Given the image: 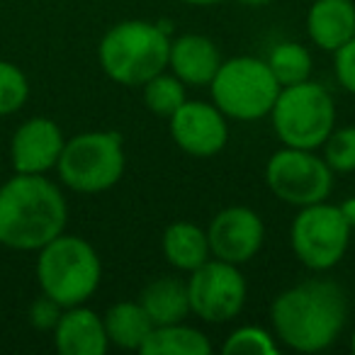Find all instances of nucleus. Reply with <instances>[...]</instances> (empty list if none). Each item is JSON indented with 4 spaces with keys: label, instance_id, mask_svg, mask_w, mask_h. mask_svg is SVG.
I'll use <instances>...</instances> for the list:
<instances>
[{
    "label": "nucleus",
    "instance_id": "nucleus-1",
    "mask_svg": "<svg viewBox=\"0 0 355 355\" xmlns=\"http://www.w3.org/2000/svg\"><path fill=\"white\" fill-rule=\"evenodd\" d=\"M270 324L285 348L319 353L343 334L348 324V295L336 280L311 277L275 297Z\"/></svg>",
    "mask_w": 355,
    "mask_h": 355
},
{
    "label": "nucleus",
    "instance_id": "nucleus-2",
    "mask_svg": "<svg viewBox=\"0 0 355 355\" xmlns=\"http://www.w3.org/2000/svg\"><path fill=\"white\" fill-rule=\"evenodd\" d=\"M66 222L69 205L49 178L15 173L0 185V246L40 251L64 234Z\"/></svg>",
    "mask_w": 355,
    "mask_h": 355
},
{
    "label": "nucleus",
    "instance_id": "nucleus-3",
    "mask_svg": "<svg viewBox=\"0 0 355 355\" xmlns=\"http://www.w3.org/2000/svg\"><path fill=\"white\" fill-rule=\"evenodd\" d=\"M168 27L148 20H124L105 32L98 44V59L110 80L139 88L168 69L171 54Z\"/></svg>",
    "mask_w": 355,
    "mask_h": 355
},
{
    "label": "nucleus",
    "instance_id": "nucleus-4",
    "mask_svg": "<svg viewBox=\"0 0 355 355\" xmlns=\"http://www.w3.org/2000/svg\"><path fill=\"white\" fill-rule=\"evenodd\" d=\"M37 256V282L61 306L85 304L103 280V263L93 243L73 234H59Z\"/></svg>",
    "mask_w": 355,
    "mask_h": 355
},
{
    "label": "nucleus",
    "instance_id": "nucleus-5",
    "mask_svg": "<svg viewBox=\"0 0 355 355\" xmlns=\"http://www.w3.org/2000/svg\"><path fill=\"white\" fill-rule=\"evenodd\" d=\"M124 166L127 158H124L122 134L103 129L66 139L56 171L61 183L73 193L98 195L122 180Z\"/></svg>",
    "mask_w": 355,
    "mask_h": 355
},
{
    "label": "nucleus",
    "instance_id": "nucleus-6",
    "mask_svg": "<svg viewBox=\"0 0 355 355\" xmlns=\"http://www.w3.org/2000/svg\"><path fill=\"white\" fill-rule=\"evenodd\" d=\"M270 119L282 146L316 151L336 129V103L324 85L309 78L280 88Z\"/></svg>",
    "mask_w": 355,
    "mask_h": 355
},
{
    "label": "nucleus",
    "instance_id": "nucleus-7",
    "mask_svg": "<svg viewBox=\"0 0 355 355\" xmlns=\"http://www.w3.org/2000/svg\"><path fill=\"white\" fill-rule=\"evenodd\" d=\"M209 93L212 103L227 114V119L256 122L270 114L280 95V83L268 61L256 56H234L222 61L209 83Z\"/></svg>",
    "mask_w": 355,
    "mask_h": 355
},
{
    "label": "nucleus",
    "instance_id": "nucleus-8",
    "mask_svg": "<svg viewBox=\"0 0 355 355\" xmlns=\"http://www.w3.org/2000/svg\"><path fill=\"white\" fill-rule=\"evenodd\" d=\"M350 232L353 227L338 205L316 202L300 207L290 227V243L302 266L324 272L343 261L350 246Z\"/></svg>",
    "mask_w": 355,
    "mask_h": 355
},
{
    "label": "nucleus",
    "instance_id": "nucleus-9",
    "mask_svg": "<svg viewBox=\"0 0 355 355\" xmlns=\"http://www.w3.org/2000/svg\"><path fill=\"white\" fill-rule=\"evenodd\" d=\"M266 185L292 207L326 202L334 193V171L311 148L282 146L266 163Z\"/></svg>",
    "mask_w": 355,
    "mask_h": 355
},
{
    "label": "nucleus",
    "instance_id": "nucleus-10",
    "mask_svg": "<svg viewBox=\"0 0 355 355\" xmlns=\"http://www.w3.org/2000/svg\"><path fill=\"white\" fill-rule=\"evenodd\" d=\"M246 277L239 266L219 258H209L188 277L190 311L207 324H227L236 319L246 304Z\"/></svg>",
    "mask_w": 355,
    "mask_h": 355
},
{
    "label": "nucleus",
    "instance_id": "nucleus-11",
    "mask_svg": "<svg viewBox=\"0 0 355 355\" xmlns=\"http://www.w3.org/2000/svg\"><path fill=\"white\" fill-rule=\"evenodd\" d=\"M168 132L178 148L198 158L217 156L229 141L227 114L214 103L202 100H185L168 117Z\"/></svg>",
    "mask_w": 355,
    "mask_h": 355
},
{
    "label": "nucleus",
    "instance_id": "nucleus-12",
    "mask_svg": "<svg viewBox=\"0 0 355 355\" xmlns=\"http://www.w3.org/2000/svg\"><path fill=\"white\" fill-rule=\"evenodd\" d=\"M209 251L212 258L243 266L261 251L266 241V227L256 209L251 207H227L209 222L207 227Z\"/></svg>",
    "mask_w": 355,
    "mask_h": 355
},
{
    "label": "nucleus",
    "instance_id": "nucleus-13",
    "mask_svg": "<svg viewBox=\"0 0 355 355\" xmlns=\"http://www.w3.org/2000/svg\"><path fill=\"white\" fill-rule=\"evenodd\" d=\"M66 137L49 117H30L15 129L10 141V161L15 173L44 175L56 168L64 151Z\"/></svg>",
    "mask_w": 355,
    "mask_h": 355
},
{
    "label": "nucleus",
    "instance_id": "nucleus-14",
    "mask_svg": "<svg viewBox=\"0 0 355 355\" xmlns=\"http://www.w3.org/2000/svg\"><path fill=\"white\" fill-rule=\"evenodd\" d=\"M51 334L61 355H105L110 348L103 316L85 304L66 306Z\"/></svg>",
    "mask_w": 355,
    "mask_h": 355
},
{
    "label": "nucleus",
    "instance_id": "nucleus-15",
    "mask_svg": "<svg viewBox=\"0 0 355 355\" xmlns=\"http://www.w3.org/2000/svg\"><path fill=\"white\" fill-rule=\"evenodd\" d=\"M222 66V54L217 44L205 35H180L171 40L168 69L173 76L193 88H205L212 83Z\"/></svg>",
    "mask_w": 355,
    "mask_h": 355
},
{
    "label": "nucleus",
    "instance_id": "nucleus-16",
    "mask_svg": "<svg viewBox=\"0 0 355 355\" xmlns=\"http://www.w3.org/2000/svg\"><path fill=\"white\" fill-rule=\"evenodd\" d=\"M306 35L321 51H338L355 37L353 0H316L306 12Z\"/></svg>",
    "mask_w": 355,
    "mask_h": 355
},
{
    "label": "nucleus",
    "instance_id": "nucleus-17",
    "mask_svg": "<svg viewBox=\"0 0 355 355\" xmlns=\"http://www.w3.org/2000/svg\"><path fill=\"white\" fill-rule=\"evenodd\" d=\"M139 304L146 309L153 326L180 324L188 319V314H193L190 311L188 280L173 275H163L148 282L139 295Z\"/></svg>",
    "mask_w": 355,
    "mask_h": 355
},
{
    "label": "nucleus",
    "instance_id": "nucleus-18",
    "mask_svg": "<svg viewBox=\"0 0 355 355\" xmlns=\"http://www.w3.org/2000/svg\"><path fill=\"white\" fill-rule=\"evenodd\" d=\"M163 256L175 270L193 272L212 258L207 229H200L193 222H173L163 232Z\"/></svg>",
    "mask_w": 355,
    "mask_h": 355
},
{
    "label": "nucleus",
    "instance_id": "nucleus-19",
    "mask_svg": "<svg viewBox=\"0 0 355 355\" xmlns=\"http://www.w3.org/2000/svg\"><path fill=\"white\" fill-rule=\"evenodd\" d=\"M103 321L110 345H117L122 350H141L144 340L153 329V321L139 302H117L105 311Z\"/></svg>",
    "mask_w": 355,
    "mask_h": 355
},
{
    "label": "nucleus",
    "instance_id": "nucleus-20",
    "mask_svg": "<svg viewBox=\"0 0 355 355\" xmlns=\"http://www.w3.org/2000/svg\"><path fill=\"white\" fill-rule=\"evenodd\" d=\"M139 353H144V355H209L212 353V343H209L207 334H202L200 329H193V326H188L185 321H180V324L153 326Z\"/></svg>",
    "mask_w": 355,
    "mask_h": 355
},
{
    "label": "nucleus",
    "instance_id": "nucleus-21",
    "mask_svg": "<svg viewBox=\"0 0 355 355\" xmlns=\"http://www.w3.org/2000/svg\"><path fill=\"white\" fill-rule=\"evenodd\" d=\"M268 66H270L272 76L277 78L280 88L287 85L304 83L311 78V71H314V61L306 46L297 44V42H282L268 56Z\"/></svg>",
    "mask_w": 355,
    "mask_h": 355
},
{
    "label": "nucleus",
    "instance_id": "nucleus-22",
    "mask_svg": "<svg viewBox=\"0 0 355 355\" xmlns=\"http://www.w3.org/2000/svg\"><path fill=\"white\" fill-rule=\"evenodd\" d=\"M141 88H144V105H146L153 114L166 117V119L188 100L183 80L173 73H166V71L153 76L151 80H146Z\"/></svg>",
    "mask_w": 355,
    "mask_h": 355
},
{
    "label": "nucleus",
    "instance_id": "nucleus-23",
    "mask_svg": "<svg viewBox=\"0 0 355 355\" xmlns=\"http://www.w3.org/2000/svg\"><path fill=\"white\" fill-rule=\"evenodd\" d=\"M222 350L227 355H277L280 340L272 331H266L261 326H239L227 336Z\"/></svg>",
    "mask_w": 355,
    "mask_h": 355
},
{
    "label": "nucleus",
    "instance_id": "nucleus-24",
    "mask_svg": "<svg viewBox=\"0 0 355 355\" xmlns=\"http://www.w3.org/2000/svg\"><path fill=\"white\" fill-rule=\"evenodd\" d=\"M30 98V80L20 66L0 59V117L15 114Z\"/></svg>",
    "mask_w": 355,
    "mask_h": 355
},
{
    "label": "nucleus",
    "instance_id": "nucleus-25",
    "mask_svg": "<svg viewBox=\"0 0 355 355\" xmlns=\"http://www.w3.org/2000/svg\"><path fill=\"white\" fill-rule=\"evenodd\" d=\"M324 161L334 173L355 171V127H340L324 141Z\"/></svg>",
    "mask_w": 355,
    "mask_h": 355
},
{
    "label": "nucleus",
    "instance_id": "nucleus-26",
    "mask_svg": "<svg viewBox=\"0 0 355 355\" xmlns=\"http://www.w3.org/2000/svg\"><path fill=\"white\" fill-rule=\"evenodd\" d=\"M61 314H64V306L56 300H51L49 295H44V292L30 304V324L37 331H54Z\"/></svg>",
    "mask_w": 355,
    "mask_h": 355
},
{
    "label": "nucleus",
    "instance_id": "nucleus-27",
    "mask_svg": "<svg viewBox=\"0 0 355 355\" xmlns=\"http://www.w3.org/2000/svg\"><path fill=\"white\" fill-rule=\"evenodd\" d=\"M334 71L340 88L355 95V37L345 42L338 51H334Z\"/></svg>",
    "mask_w": 355,
    "mask_h": 355
},
{
    "label": "nucleus",
    "instance_id": "nucleus-28",
    "mask_svg": "<svg viewBox=\"0 0 355 355\" xmlns=\"http://www.w3.org/2000/svg\"><path fill=\"white\" fill-rule=\"evenodd\" d=\"M340 207V212H343V217L348 219V224L355 229V198H348L343 205H338Z\"/></svg>",
    "mask_w": 355,
    "mask_h": 355
},
{
    "label": "nucleus",
    "instance_id": "nucleus-29",
    "mask_svg": "<svg viewBox=\"0 0 355 355\" xmlns=\"http://www.w3.org/2000/svg\"><path fill=\"white\" fill-rule=\"evenodd\" d=\"M180 3H185V6H217L222 0H180Z\"/></svg>",
    "mask_w": 355,
    "mask_h": 355
},
{
    "label": "nucleus",
    "instance_id": "nucleus-30",
    "mask_svg": "<svg viewBox=\"0 0 355 355\" xmlns=\"http://www.w3.org/2000/svg\"><path fill=\"white\" fill-rule=\"evenodd\" d=\"M241 6H248V8H263V6H268L270 0H239Z\"/></svg>",
    "mask_w": 355,
    "mask_h": 355
},
{
    "label": "nucleus",
    "instance_id": "nucleus-31",
    "mask_svg": "<svg viewBox=\"0 0 355 355\" xmlns=\"http://www.w3.org/2000/svg\"><path fill=\"white\" fill-rule=\"evenodd\" d=\"M350 345H353V350H355V329H353V338H350Z\"/></svg>",
    "mask_w": 355,
    "mask_h": 355
},
{
    "label": "nucleus",
    "instance_id": "nucleus-32",
    "mask_svg": "<svg viewBox=\"0 0 355 355\" xmlns=\"http://www.w3.org/2000/svg\"><path fill=\"white\" fill-rule=\"evenodd\" d=\"M0 6H3V0H0Z\"/></svg>",
    "mask_w": 355,
    "mask_h": 355
}]
</instances>
